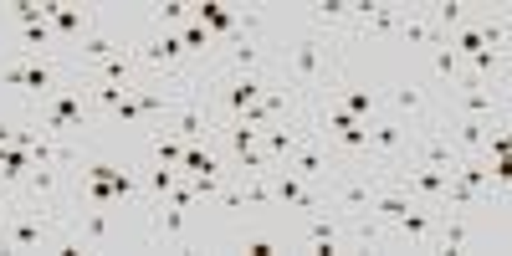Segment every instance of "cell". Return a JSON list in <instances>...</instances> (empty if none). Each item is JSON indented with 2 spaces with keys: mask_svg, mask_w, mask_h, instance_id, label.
Listing matches in <instances>:
<instances>
[{
  "mask_svg": "<svg viewBox=\"0 0 512 256\" xmlns=\"http://www.w3.org/2000/svg\"><path fill=\"white\" fill-rule=\"evenodd\" d=\"M26 169H31V149H16V144H6L0 149V185H21L26 180Z\"/></svg>",
  "mask_w": 512,
  "mask_h": 256,
  "instance_id": "13",
  "label": "cell"
},
{
  "mask_svg": "<svg viewBox=\"0 0 512 256\" xmlns=\"http://www.w3.org/2000/svg\"><path fill=\"white\" fill-rule=\"evenodd\" d=\"M338 72H344V52H338L333 36H323V31H313V26L297 31L287 47L272 57V77L303 98V108H308V103H323V93L333 88Z\"/></svg>",
  "mask_w": 512,
  "mask_h": 256,
  "instance_id": "1",
  "label": "cell"
},
{
  "mask_svg": "<svg viewBox=\"0 0 512 256\" xmlns=\"http://www.w3.org/2000/svg\"><path fill=\"white\" fill-rule=\"evenodd\" d=\"M390 108L400 113V123L410 118V128L436 123V98H431V88H425V82H415V77H405V82H395V88H390Z\"/></svg>",
  "mask_w": 512,
  "mask_h": 256,
  "instance_id": "6",
  "label": "cell"
},
{
  "mask_svg": "<svg viewBox=\"0 0 512 256\" xmlns=\"http://www.w3.org/2000/svg\"><path fill=\"white\" fill-rule=\"evenodd\" d=\"M466 241H472V221H466V210H441L436 216V246L431 251H466Z\"/></svg>",
  "mask_w": 512,
  "mask_h": 256,
  "instance_id": "12",
  "label": "cell"
},
{
  "mask_svg": "<svg viewBox=\"0 0 512 256\" xmlns=\"http://www.w3.org/2000/svg\"><path fill=\"white\" fill-rule=\"evenodd\" d=\"M11 26H41V6H36V0H16V6H11Z\"/></svg>",
  "mask_w": 512,
  "mask_h": 256,
  "instance_id": "18",
  "label": "cell"
},
{
  "mask_svg": "<svg viewBox=\"0 0 512 256\" xmlns=\"http://www.w3.org/2000/svg\"><path fill=\"white\" fill-rule=\"evenodd\" d=\"M451 103H456V118H502V103H507V93L502 88H492V82H477V77H466L461 72V82H451Z\"/></svg>",
  "mask_w": 512,
  "mask_h": 256,
  "instance_id": "2",
  "label": "cell"
},
{
  "mask_svg": "<svg viewBox=\"0 0 512 256\" xmlns=\"http://www.w3.org/2000/svg\"><path fill=\"white\" fill-rule=\"evenodd\" d=\"M149 246H185V205H169V200H159V205H149Z\"/></svg>",
  "mask_w": 512,
  "mask_h": 256,
  "instance_id": "8",
  "label": "cell"
},
{
  "mask_svg": "<svg viewBox=\"0 0 512 256\" xmlns=\"http://www.w3.org/2000/svg\"><path fill=\"white\" fill-rule=\"evenodd\" d=\"M436 216H441V205H425V200H410L400 216L390 221L395 226V236L405 241V246H415V251H431L436 246Z\"/></svg>",
  "mask_w": 512,
  "mask_h": 256,
  "instance_id": "3",
  "label": "cell"
},
{
  "mask_svg": "<svg viewBox=\"0 0 512 256\" xmlns=\"http://www.w3.org/2000/svg\"><path fill=\"white\" fill-rule=\"evenodd\" d=\"M149 144H154V164H180V154H185V139H175V134H149Z\"/></svg>",
  "mask_w": 512,
  "mask_h": 256,
  "instance_id": "16",
  "label": "cell"
},
{
  "mask_svg": "<svg viewBox=\"0 0 512 256\" xmlns=\"http://www.w3.org/2000/svg\"><path fill=\"white\" fill-rule=\"evenodd\" d=\"M431 67H436V77L446 82V88H451V82H461V72H466V62H461L451 47H436V52H431Z\"/></svg>",
  "mask_w": 512,
  "mask_h": 256,
  "instance_id": "14",
  "label": "cell"
},
{
  "mask_svg": "<svg viewBox=\"0 0 512 256\" xmlns=\"http://www.w3.org/2000/svg\"><path fill=\"white\" fill-rule=\"evenodd\" d=\"M16 139V118H0V149H6Z\"/></svg>",
  "mask_w": 512,
  "mask_h": 256,
  "instance_id": "21",
  "label": "cell"
},
{
  "mask_svg": "<svg viewBox=\"0 0 512 256\" xmlns=\"http://www.w3.org/2000/svg\"><path fill=\"white\" fill-rule=\"evenodd\" d=\"M62 175H67L62 164H52V159H31L26 180H21L16 190H26V205H52V210H62Z\"/></svg>",
  "mask_w": 512,
  "mask_h": 256,
  "instance_id": "5",
  "label": "cell"
},
{
  "mask_svg": "<svg viewBox=\"0 0 512 256\" xmlns=\"http://www.w3.org/2000/svg\"><path fill=\"white\" fill-rule=\"evenodd\" d=\"M477 31H482V47H492V52H507V16H487Z\"/></svg>",
  "mask_w": 512,
  "mask_h": 256,
  "instance_id": "17",
  "label": "cell"
},
{
  "mask_svg": "<svg viewBox=\"0 0 512 256\" xmlns=\"http://www.w3.org/2000/svg\"><path fill=\"white\" fill-rule=\"evenodd\" d=\"M0 82L21 93V88H26V67H21V62H6V67H0Z\"/></svg>",
  "mask_w": 512,
  "mask_h": 256,
  "instance_id": "20",
  "label": "cell"
},
{
  "mask_svg": "<svg viewBox=\"0 0 512 256\" xmlns=\"http://www.w3.org/2000/svg\"><path fill=\"white\" fill-rule=\"evenodd\" d=\"M108 118H118V123H139V128H144V113H139V103H134V98H123Z\"/></svg>",
  "mask_w": 512,
  "mask_h": 256,
  "instance_id": "19",
  "label": "cell"
},
{
  "mask_svg": "<svg viewBox=\"0 0 512 256\" xmlns=\"http://www.w3.org/2000/svg\"><path fill=\"white\" fill-rule=\"evenodd\" d=\"M328 103H338L344 113H354V118H379V98L369 93V88H359V82H349V72H338L333 77V88H328Z\"/></svg>",
  "mask_w": 512,
  "mask_h": 256,
  "instance_id": "10",
  "label": "cell"
},
{
  "mask_svg": "<svg viewBox=\"0 0 512 256\" xmlns=\"http://www.w3.org/2000/svg\"><path fill=\"white\" fill-rule=\"evenodd\" d=\"M216 72H262V77H272V52H267V41L262 36H231L226 41V57L221 62H210Z\"/></svg>",
  "mask_w": 512,
  "mask_h": 256,
  "instance_id": "4",
  "label": "cell"
},
{
  "mask_svg": "<svg viewBox=\"0 0 512 256\" xmlns=\"http://www.w3.org/2000/svg\"><path fill=\"white\" fill-rule=\"evenodd\" d=\"M72 226H77V241L88 246V251H103V246H113V216H108V205H88L82 210L77 205V216H72Z\"/></svg>",
  "mask_w": 512,
  "mask_h": 256,
  "instance_id": "9",
  "label": "cell"
},
{
  "mask_svg": "<svg viewBox=\"0 0 512 256\" xmlns=\"http://www.w3.org/2000/svg\"><path fill=\"white\" fill-rule=\"evenodd\" d=\"M267 185H272V200H277V205H292V210H303V216L323 210V195H318V190H308V180H297L292 169H272Z\"/></svg>",
  "mask_w": 512,
  "mask_h": 256,
  "instance_id": "7",
  "label": "cell"
},
{
  "mask_svg": "<svg viewBox=\"0 0 512 256\" xmlns=\"http://www.w3.org/2000/svg\"><path fill=\"white\" fill-rule=\"evenodd\" d=\"M354 236H349V221L344 216H323V210H313L308 216V246L313 251H323V256H333V251H344Z\"/></svg>",
  "mask_w": 512,
  "mask_h": 256,
  "instance_id": "11",
  "label": "cell"
},
{
  "mask_svg": "<svg viewBox=\"0 0 512 256\" xmlns=\"http://www.w3.org/2000/svg\"><path fill=\"white\" fill-rule=\"evenodd\" d=\"M190 21V6H180V0H164V6H154V31H180Z\"/></svg>",
  "mask_w": 512,
  "mask_h": 256,
  "instance_id": "15",
  "label": "cell"
}]
</instances>
